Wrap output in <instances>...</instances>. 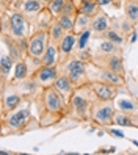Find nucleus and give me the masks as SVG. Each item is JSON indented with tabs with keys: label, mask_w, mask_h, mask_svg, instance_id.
<instances>
[{
	"label": "nucleus",
	"mask_w": 138,
	"mask_h": 155,
	"mask_svg": "<svg viewBox=\"0 0 138 155\" xmlns=\"http://www.w3.org/2000/svg\"><path fill=\"white\" fill-rule=\"evenodd\" d=\"M32 77L41 88H49V86H53V83L60 77V69H58V66H44L42 64Z\"/></svg>",
	"instance_id": "f8f14e48"
},
{
	"label": "nucleus",
	"mask_w": 138,
	"mask_h": 155,
	"mask_svg": "<svg viewBox=\"0 0 138 155\" xmlns=\"http://www.w3.org/2000/svg\"><path fill=\"white\" fill-rule=\"evenodd\" d=\"M113 124L118 125V127H135V121H133L132 114H127L121 110H116Z\"/></svg>",
	"instance_id": "bb28decb"
},
{
	"label": "nucleus",
	"mask_w": 138,
	"mask_h": 155,
	"mask_svg": "<svg viewBox=\"0 0 138 155\" xmlns=\"http://www.w3.org/2000/svg\"><path fill=\"white\" fill-rule=\"evenodd\" d=\"M16 61L13 60V57L10 53H2L0 57V74H2V85L8 83V77H10L11 71L14 69Z\"/></svg>",
	"instance_id": "f3484780"
},
{
	"label": "nucleus",
	"mask_w": 138,
	"mask_h": 155,
	"mask_svg": "<svg viewBox=\"0 0 138 155\" xmlns=\"http://www.w3.org/2000/svg\"><path fill=\"white\" fill-rule=\"evenodd\" d=\"M32 122H36V119L32 116L30 104H27L25 107L21 104L16 110L2 116V136H5L6 133L29 132L33 129V127H30Z\"/></svg>",
	"instance_id": "7ed1b4c3"
},
{
	"label": "nucleus",
	"mask_w": 138,
	"mask_h": 155,
	"mask_svg": "<svg viewBox=\"0 0 138 155\" xmlns=\"http://www.w3.org/2000/svg\"><path fill=\"white\" fill-rule=\"evenodd\" d=\"M66 33H68V31L58 24L57 19H55V22L50 25V28H49V39H50L52 44L58 45V44L61 42V39L64 38V36H66Z\"/></svg>",
	"instance_id": "5701e85b"
},
{
	"label": "nucleus",
	"mask_w": 138,
	"mask_h": 155,
	"mask_svg": "<svg viewBox=\"0 0 138 155\" xmlns=\"http://www.w3.org/2000/svg\"><path fill=\"white\" fill-rule=\"evenodd\" d=\"M77 47V35L74 31H68L66 36L61 39V42L58 44V50H60V61L64 60L66 57L72 55Z\"/></svg>",
	"instance_id": "2eb2a0df"
},
{
	"label": "nucleus",
	"mask_w": 138,
	"mask_h": 155,
	"mask_svg": "<svg viewBox=\"0 0 138 155\" xmlns=\"http://www.w3.org/2000/svg\"><path fill=\"white\" fill-rule=\"evenodd\" d=\"M89 27H91V17L86 16V14L77 13V16H76V25H74V33L79 36L80 33L89 30Z\"/></svg>",
	"instance_id": "a878e982"
},
{
	"label": "nucleus",
	"mask_w": 138,
	"mask_h": 155,
	"mask_svg": "<svg viewBox=\"0 0 138 155\" xmlns=\"http://www.w3.org/2000/svg\"><path fill=\"white\" fill-rule=\"evenodd\" d=\"M29 75V68H27V63L25 60H21V61H16L14 64V74H13V81H22L25 80Z\"/></svg>",
	"instance_id": "cd10ccee"
},
{
	"label": "nucleus",
	"mask_w": 138,
	"mask_h": 155,
	"mask_svg": "<svg viewBox=\"0 0 138 155\" xmlns=\"http://www.w3.org/2000/svg\"><path fill=\"white\" fill-rule=\"evenodd\" d=\"M53 88L57 89L66 100H69V97L72 96V93H74V89L77 86L74 85V81H72L69 77H66L64 74H60V77L57 78V81L53 83Z\"/></svg>",
	"instance_id": "dca6fc26"
},
{
	"label": "nucleus",
	"mask_w": 138,
	"mask_h": 155,
	"mask_svg": "<svg viewBox=\"0 0 138 155\" xmlns=\"http://www.w3.org/2000/svg\"><path fill=\"white\" fill-rule=\"evenodd\" d=\"M91 38H93V31H91V28L86 30V31H83V33H80L77 36V49L76 50L86 49V45H88V42H89Z\"/></svg>",
	"instance_id": "2f4dec72"
},
{
	"label": "nucleus",
	"mask_w": 138,
	"mask_h": 155,
	"mask_svg": "<svg viewBox=\"0 0 138 155\" xmlns=\"http://www.w3.org/2000/svg\"><path fill=\"white\" fill-rule=\"evenodd\" d=\"M99 10H100V5L96 2V0H93V2H85V3H80L79 5V13L86 14L89 17H93Z\"/></svg>",
	"instance_id": "c85d7f7f"
},
{
	"label": "nucleus",
	"mask_w": 138,
	"mask_h": 155,
	"mask_svg": "<svg viewBox=\"0 0 138 155\" xmlns=\"http://www.w3.org/2000/svg\"><path fill=\"white\" fill-rule=\"evenodd\" d=\"M91 63H94L99 68H105L116 72L119 75H126V69H124V60L121 53H115V55H100V53H94Z\"/></svg>",
	"instance_id": "1a4fd4ad"
},
{
	"label": "nucleus",
	"mask_w": 138,
	"mask_h": 155,
	"mask_svg": "<svg viewBox=\"0 0 138 155\" xmlns=\"http://www.w3.org/2000/svg\"><path fill=\"white\" fill-rule=\"evenodd\" d=\"M91 88H93L94 94L97 99L102 100H115L119 94V86L104 83V81H89Z\"/></svg>",
	"instance_id": "ddd939ff"
},
{
	"label": "nucleus",
	"mask_w": 138,
	"mask_h": 155,
	"mask_svg": "<svg viewBox=\"0 0 138 155\" xmlns=\"http://www.w3.org/2000/svg\"><path fill=\"white\" fill-rule=\"evenodd\" d=\"M93 38L96 39H108V41H112L118 45H123L124 39H126V36L123 33H119L116 28H113V27H110L108 30H105L104 33H99V35H93Z\"/></svg>",
	"instance_id": "412c9836"
},
{
	"label": "nucleus",
	"mask_w": 138,
	"mask_h": 155,
	"mask_svg": "<svg viewBox=\"0 0 138 155\" xmlns=\"http://www.w3.org/2000/svg\"><path fill=\"white\" fill-rule=\"evenodd\" d=\"M107 133H110V135L116 136V138H124V133H123V132L115 130V129H108V127H107Z\"/></svg>",
	"instance_id": "c9c22d12"
},
{
	"label": "nucleus",
	"mask_w": 138,
	"mask_h": 155,
	"mask_svg": "<svg viewBox=\"0 0 138 155\" xmlns=\"http://www.w3.org/2000/svg\"><path fill=\"white\" fill-rule=\"evenodd\" d=\"M96 2L100 5V8L105 5H113L115 8H121V5L124 3V0H96Z\"/></svg>",
	"instance_id": "72a5a7b5"
},
{
	"label": "nucleus",
	"mask_w": 138,
	"mask_h": 155,
	"mask_svg": "<svg viewBox=\"0 0 138 155\" xmlns=\"http://www.w3.org/2000/svg\"><path fill=\"white\" fill-rule=\"evenodd\" d=\"M112 27V19L108 17V14L102 10H99L93 17H91V31L93 35H99V33H104L105 30H108Z\"/></svg>",
	"instance_id": "4468645a"
},
{
	"label": "nucleus",
	"mask_w": 138,
	"mask_h": 155,
	"mask_svg": "<svg viewBox=\"0 0 138 155\" xmlns=\"http://www.w3.org/2000/svg\"><path fill=\"white\" fill-rule=\"evenodd\" d=\"M135 2H138V0H135Z\"/></svg>",
	"instance_id": "a19ab883"
},
{
	"label": "nucleus",
	"mask_w": 138,
	"mask_h": 155,
	"mask_svg": "<svg viewBox=\"0 0 138 155\" xmlns=\"http://www.w3.org/2000/svg\"><path fill=\"white\" fill-rule=\"evenodd\" d=\"M0 2H2V11H6L8 8L13 6V3L16 2V0H0Z\"/></svg>",
	"instance_id": "f704fd0d"
},
{
	"label": "nucleus",
	"mask_w": 138,
	"mask_h": 155,
	"mask_svg": "<svg viewBox=\"0 0 138 155\" xmlns=\"http://www.w3.org/2000/svg\"><path fill=\"white\" fill-rule=\"evenodd\" d=\"M55 22V17L53 14L49 11V8L45 6L44 10L41 11V14L38 16V19H36V22L33 24L35 25V30H45V31H49L50 28V25Z\"/></svg>",
	"instance_id": "aec40b11"
},
{
	"label": "nucleus",
	"mask_w": 138,
	"mask_h": 155,
	"mask_svg": "<svg viewBox=\"0 0 138 155\" xmlns=\"http://www.w3.org/2000/svg\"><path fill=\"white\" fill-rule=\"evenodd\" d=\"M58 24L63 27L66 31H74V25H76V16H71V14H63L60 17H57Z\"/></svg>",
	"instance_id": "c756f323"
},
{
	"label": "nucleus",
	"mask_w": 138,
	"mask_h": 155,
	"mask_svg": "<svg viewBox=\"0 0 138 155\" xmlns=\"http://www.w3.org/2000/svg\"><path fill=\"white\" fill-rule=\"evenodd\" d=\"M64 2L66 0H52V2L47 5L49 8V11L53 14V17L57 19V17L61 16V11H63V6H64Z\"/></svg>",
	"instance_id": "473e14b6"
},
{
	"label": "nucleus",
	"mask_w": 138,
	"mask_h": 155,
	"mask_svg": "<svg viewBox=\"0 0 138 155\" xmlns=\"http://www.w3.org/2000/svg\"><path fill=\"white\" fill-rule=\"evenodd\" d=\"M116 108H118V110H121V111H124V113H127V114H132V116L138 113V104L135 102L132 97L118 99Z\"/></svg>",
	"instance_id": "4be33fe9"
},
{
	"label": "nucleus",
	"mask_w": 138,
	"mask_h": 155,
	"mask_svg": "<svg viewBox=\"0 0 138 155\" xmlns=\"http://www.w3.org/2000/svg\"><path fill=\"white\" fill-rule=\"evenodd\" d=\"M11 8L16 11H19L21 14H24L33 25L45 6L41 0H16Z\"/></svg>",
	"instance_id": "9d476101"
},
{
	"label": "nucleus",
	"mask_w": 138,
	"mask_h": 155,
	"mask_svg": "<svg viewBox=\"0 0 138 155\" xmlns=\"http://www.w3.org/2000/svg\"><path fill=\"white\" fill-rule=\"evenodd\" d=\"M88 77H89V81H104V83H110L119 88L126 85V80L123 75H119L110 69L99 68L91 61L88 63Z\"/></svg>",
	"instance_id": "6e6552de"
},
{
	"label": "nucleus",
	"mask_w": 138,
	"mask_h": 155,
	"mask_svg": "<svg viewBox=\"0 0 138 155\" xmlns=\"http://www.w3.org/2000/svg\"><path fill=\"white\" fill-rule=\"evenodd\" d=\"M133 121H135V127H138V113L133 114Z\"/></svg>",
	"instance_id": "e433bc0d"
},
{
	"label": "nucleus",
	"mask_w": 138,
	"mask_h": 155,
	"mask_svg": "<svg viewBox=\"0 0 138 155\" xmlns=\"http://www.w3.org/2000/svg\"><path fill=\"white\" fill-rule=\"evenodd\" d=\"M96 53H100V55H115V53H121L123 55V49H121V45H118L112 41L102 39V42L99 44Z\"/></svg>",
	"instance_id": "b1692460"
},
{
	"label": "nucleus",
	"mask_w": 138,
	"mask_h": 155,
	"mask_svg": "<svg viewBox=\"0 0 138 155\" xmlns=\"http://www.w3.org/2000/svg\"><path fill=\"white\" fill-rule=\"evenodd\" d=\"M22 99H25V96L16 81L8 80V83L2 85V116L16 110L22 104Z\"/></svg>",
	"instance_id": "0eeeda50"
},
{
	"label": "nucleus",
	"mask_w": 138,
	"mask_h": 155,
	"mask_svg": "<svg viewBox=\"0 0 138 155\" xmlns=\"http://www.w3.org/2000/svg\"><path fill=\"white\" fill-rule=\"evenodd\" d=\"M85 2H93V0H79V5L80 3H85Z\"/></svg>",
	"instance_id": "58836bf2"
},
{
	"label": "nucleus",
	"mask_w": 138,
	"mask_h": 155,
	"mask_svg": "<svg viewBox=\"0 0 138 155\" xmlns=\"http://www.w3.org/2000/svg\"><path fill=\"white\" fill-rule=\"evenodd\" d=\"M124 14L129 17V21H130L133 25L138 24V2L135 0H124Z\"/></svg>",
	"instance_id": "393cba45"
},
{
	"label": "nucleus",
	"mask_w": 138,
	"mask_h": 155,
	"mask_svg": "<svg viewBox=\"0 0 138 155\" xmlns=\"http://www.w3.org/2000/svg\"><path fill=\"white\" fill-rule=\"evenodd\" d=\"M115 113H116V107L113 104V100H102V99H96L91 107V122L99 125V127H107L115 125Z\"/></svg>",
	"instance_id": "423d86ee"
},
{
	"label": "nucleus",
	"mask_w": 138,
	"mask_h": 155,
	"mask_svg": "<svg viewBox=\"0 0 138 155\" xmlns=\"http://www.w3.org/2000/svg\"><path fill=\"white\" fill-rule=\"evenodd\" d=\"M41 2L44 3V6H47V5H49V3L52 2V0H41Z\"/></svg>",
	"instance_id": "4c0bfd02"
},
{
	"label": "nucleus",
	"mask_w": 138,
	"mask_h": 155,
	"mask_svg": "<svg viewBox=\"0 0 138 155\" xmlns=\"http://www.w3.org/2000/svg\"><path fill=\"white\" fill-rule=\"evenodd\" d=\"M58 69L60 74H64L74 81L76 86H82L89 83V77H88V63L82 61L79 57H76L74 53L58 63Z\"/></svg>",
	"instance_id": "39448f33"
},
{
	"label": "nucleus",
	"mask_w": 138,
	"mask_h": 155,
	"mask_svg": "<svg viewBox=\"0 0 138 155\" xmlns=\"http://www.w3.org/2000/svg\"><path fill=\"white\" fill-rule=\"evenodd\" d=\"M112 27L116 28L119 33H123L124 36H127L129 33H133V24L129 21V17L124 16H118V17H112Z\"/></svg>",
	"instance_id": "a211bd4d"
},
{
	"label": "nucleus",
	"mask_w": 138,
	"mask_h": 155,
	"mask_svg": "<svg viewBox=\"0 0 138 155\" xmlns=\"http://www.w3.org/2000/svg\"><path fill=\"white\" fill-rule=\"evenodd\" d=\"M24 60H25V63H27V68H29V75H30V77H32L35 72L42 66V60H41V58H36V57H32V55H27Z\"/></svg>",
	"instance_id": "7c9ffc66"
},
{
	"label": "nucleus",
	"mask_w": 138,
	"mask_h": 155,
	"mask_svg": "<svg viewBox=\"0 0 138 155\" xmlns=\"http://www.w3.org/2000/svg\"><path fill=\"white\" fill-rule=\"evenodd\" d=\"M35 102L39 108V124H41V127L55 125L68 116V111H69L68 100L53 86L42 88L41 93H38L35 96Z\"/></svg>",
	"instance_id": "f257e3e1"
},
{
	"label": "nucleus",
	"mask_w": 138,
	"mask_h": 155,
	"mask_svg": "<svg viewBox=\"0 0 138 155\" xmlns=\"http://www.w3.org/2000/svg\"><path fill=\"white\" fill-rule=\"evenodd\" d=\"M76 2H77V3H79V0H76Z\"/></svg>",
	"instance_id": "ea45409f"
},
{
	"label": "nucleus",
	"mask_w": 138,
	"mask_h": 155,
	"mask_svg": "<svg viewBox=\"0 0 138 155\" xmlns=\"http://www.w3.org/2000/svg\"><path fill=\"white\" fill-rule=\"evenodd\" d=\"M96 99L97 97L89 83L77 86L68 100V107H69L68 116L71 119L80 121V122L91 121V107H93V102Z\"/></svg>",
	"instance_id": "f03ea898"
},
{
	"label": "nucleus",
	"mask_w": 138,
	"mask_h": 155,
	"mask_svg": "<svg viewBox=\"0 0 138 155\" xmlns=\"http://www.w3.org/2000/svg\"><path fill=\"white\" fill-rule=\"evenodd\" d=\"M42 64L44 66H58L60 63V50H58V45H55L52 42H49L47 45V50L42 55Z\"/></svg>",
	"instance_id": "6ab92c4d"
},
{
	"label": "nucleus",
	"mask_w": 138,
	"mask_h": 155,
	"mask_svg": "<svg viewBox=\"0 0 138 155\" xmlns=\"http://www.w3.org/2000/svg\"><path fill=\"white\" fill-rule=\"evenodd\" d=\"M50 39H49V31L45 30H33L32 36L29 38V55L42 58V55L47 50Z\"/></svg>",
	"instance_id": "9b49d317"
},
{
	"label": "nucleus",
	"mask_w": 138,
	"mask_h": 155,
	"mask_svg": "<svg viewBox=\"0 0 138 155\" xmlns=\"http://www.w3.org/2000/svg\"><path fill=\"white\" fill-rule=\"evenodd\" d=\"M2 35L11 36L13 39H22L32 36V22L19 11L10 8V11H2Z\"/></svg>",
	"instance_id": "20e7f679"
}]
</instances>
